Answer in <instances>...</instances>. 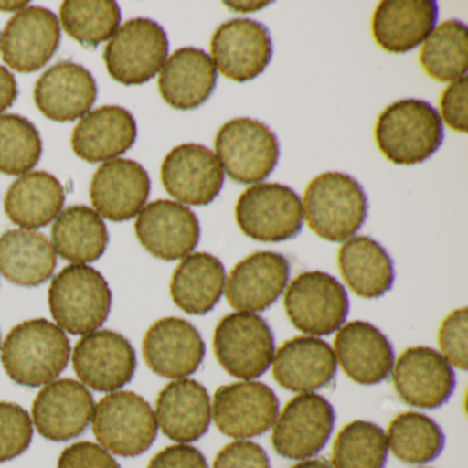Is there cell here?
<instances>
[{
	"label": "cell",
	"instance_id": "cell-1",
	"mask_svg": "<svg viewBox=\"0 0 468 468\" xmlns=\"http://www.w3.org/2000/svg\"><path fill=\"white\" fill-rule=\"evenodd\" d=\"M70 342L61 327L46 319L20 323L7 334L2 364L10 379L24 388H40L67 368Z\"/></svg>",
	"mask_w": 468,
	"mask_h": 468
},
{
	"label": "cell",
	"instance_id": "cell-2",
	"mask_svg": "<svg viewBox=\"0 0 468 468\" xmlns=\"http://www.w3.org/2000/svg\"><path fill=\"white\" fill-rule=\"evenodd\" d=\"M375 141L390 163L416 165L429 160L442 146V120L437 109L426 101H397L378 117Z\"/></svg>",
	"mask_w": 468,
	"mask_h": 468
},
{
	"label": "cell",
	"instance_id": "cell-3",
	"mask_svg": "<svg viewBox=\"0 0 468 468\" xmlns=\"http://www.w3.org/2000/svg\"><path fill=\"white\" fill-rule=\"evenodd\" d=\"M303 207V218L317 237L345 242L366 223L368 198L355 177L344 172H324L309 183Z\"/></svg>",
	"mask_w": 468,
	"mask_h": 468
},
{
	"label": "cell",
	"instance_id": "cell-4",
	"mask_svg": "<svg viewBox=\"0 0 468 468\" xmlns=\"http://www.w3.org/2000/svg\"><path fill=\"white\" fill-rule=\"evenodd\" d=\"M48 305L58 327L73 335H87L108 320L112 290L95 268L73 264L54 276Z\"/></svg>",
	"mask_w": 468,
	"mask_h": 468
},
{
	"label": "cell",
	"instance_id": "cell-5",
	"mask_svg": "<svg viewBox=\"0 0 468 468\" xmlns=\"http://www.w3.org/2000/svg\"><path fill=\"white\" fill-rule=\"evenodd\" d=\"M92 430L101 446L122 457H136L157 438L158 424L149 402L130 390L112 391L95 405Z\"/></svg>",
	"mask_w": 468,
	"mask_h": 468
},
{
	"label": "cell",
	"instance_id": "cell-6",
	"mask_svg": "<svg viewBox=\"0 0 468 468\" xmlns=\"http://www.w3.org/2000/svg\"><path fill=\"white\" fill-rule=\"evenodd\" d=\"M215 149L227 176L239 185L264 182L281 157L278 136L250 117L227 122L216 135Z\"/></svg>",
	"mask_w": 468,
	"mask_h": 468
},
{
	"label": "cell",
	"instance_id": "cell-7",
	"mask_svg": "<svg viewBox=\"0 0 468 468\" xmlns=\"http://www.w3.org/2000/svg\"><path fill=\"white\" fill-rule=\"evenodd\" d=\"M235 220L250 239L284 242L303 229V201L289 186L259 183L240 194L235 205Z\"/></svg>",
	"mask_w": 468,
	"mask_h": 468
},
{
	"label": "cell",
	"instance_id": "cell-8",
	"mask_svg": "<svg viewBox=\"0 0 468 468\" xmlns=\"http://www.w3.org/2000/svg\"><path fill=\"white\" fill-rule=\"evenodd\" d=\"M213 350L221 368L231 377L254 380L272 366L275 336L259 314L234 312L215 328Z\"/></svg>",
	"mask_w": 468,
	"mask_h": 468
},
{
	"label": "cell",
	"instance_id": "cell-9",
	"mask_svg": "<svg viewBox=\"0 0 468 468\" xmlns=\"http://www.w3.org/2000/svg\"><path fill=\"white\" fill-rule=\"evenodd\" d=\"M284 309L292 324L311 336L336 333L346 322L349 297L338 279L323 271H306L290 282Z\"/></svg>",
	"mask_w": 468,
	"mask_h": 468
},
{
	"label": "cell",
	"instance_id": "cell-10",
	"mask_svg": "<svg viewBox=\"0 0 468 468\" xmlns=\"http://www.w3.org/2000/svg\"><path fill=\"white\" fill-rule=\"evenodd\" d=\"M169 42L160 24L133 18L117 29L103 51L109 75L122 86H142L155 78L168 57Z\"/></svg>",
	"mask_w": 468,
	"mask_h": 468
},
{
	"label": "cell",
	"instance_id": "cell-11",
	"mask_svg": "<svg viewBox=\"0 0 468 468\" xmlns=\"http://www.w3.org/2000/svg\"><path fill=\"white\" fill-rule=\"evenodd\" d=\"M334 426L335 410L327 399L316 393L298 394L273 423V449L284 459H311L327 445Z\"/></svg>",
	"mask_w": 468,
	"mask_h": 468
},
{
	"label": "cell",
	"instance_id": "cell-12",
	"mask_svg": "<svg viewBox=\"0 0 468 468\" xmlns=\"http://www.w3.org/2000/svg\"><path fill=\"white\" fill-rule=\"evenodd\" d=\"M279 415L275 391L257 380L220 386L212 402V418L224 435L248 440L267 432Z\"/></svg>",
	"mask_w": 468,
	"mask_h": 468
},
{
	"label": "cell",
	"instance_id": "cell-13",
	"mask_svg": "<svg viewBox=\"0 0 468 468\" xmlns=\"http://www.w3.org/2000/svg\"><path fill=\"white\" fill-rule=\"evenodd\" d=\"M210 50L221 75L237 83L259 78L273 53L267 27L250 18H232L221 24L213 34Z\"/></svg>",
	"mask_w": 468,
	"mask_h": 468
},
{
	"label": "cell",
	"instance_id": "cell-14",
	"mask_svg": "<svg viewBox=\"0 0 468 468\" xmlns=\"http://www.w3.org/2000/svg\"><path fill=\"white\" fill-rule=\"evenodd\" d=\"M73 368L84 386L92 390H120L133 380L136 353L122 334L111 330L87 334L76 344Z\"/></svg>",
	"mask_w": 468,
	"mask_h": 468
},
{
	"label": "cell",
	"instance_id": "cell-15",
	"mask_svg": "<svg viewBox=\"0 0 468 468\" xmlns=\"http://www.w3.org/2000/svg\"><path fill=\"white\" fill-rule=\"evenodd\" d=\"M61 42L57 16L46 7L20 10L6 24L0 39V56L18 73H34L46 67Z\"/></svg>",
	"mask_w": 468,
	"mask_h": 468
},
{
	"label": "cell",
	"instance_id": "cell-16",
	"mask_svg": "<svg viewBox=\"0 0 468 468\" xmlns=\"http://www.w3.org/2000/svg\"><path fill=\"white\" fill-rule=\"evenodd\" d=\"M393 385L399 399L413 408L442 407L454 391L453 367L438 350L412 346L394 361Z\"/></svg>",
	"mask_w": 468,
	"mask_h": 468
},
{
	"label": "cell",
	"instance_id": "cell-17",
	"mask_svg": "<svg viewBox=\"0 0 468 468\" xmlns=\"http://www.w3.org/2000/svg\"><path fill=\"white\" fill-rule=\"evenodd\" d=\"M161 182L169 196L190 207L212 204L224 186V171L212 150L185 144L164 158Z\"/></svg>",
	"mask_w": 468,
	"mask_h": 468
},
{
	"label": "cell",
	"instance_id": "cell-18",
	"mask_svg": "<svg viewBox=\"0 0 468 468\" xmlns=\"http://www.w3.org/2000/svg\"><path fill=\"white\" fill-rule=\"evenodd\" d=\"M141 245L155 259L176 261L198 246L201 227L190 207L169 199L146 205L135 221Z\"/></svg>",
	"mask_w": 468,
	"mask_h": 468
},
{
	"label": "cell",
	"instance_id": "cell-19",
	"mask_svg": "<svg viewBox=\"0 0 468 468\" xmlns=\"http://www.w3.org/2000/svg\"><path fill=\"white\" fill-rule=\"evenodd\" d=\"M95 401L83 383L70 378L53 380L32 404V423L46 440L65 442L86 431Z\"/></svg>",
	"mask_w": 468,
	"mask_h": 468
},
{
	"label": "cell",
	"instance_id": "cell-20",
	"mask_svg": "<svg viewBox=\"0 0 468 468\" xmlns=\"http://www.w3.org/2000/svg\"><path fill=\"white\" fill-rule=\"evenodd\" d=\"M142 352L158 377L183 379L196 374L207 353L199 331L187 320L164 317L144 334Z\"/></svg>",
	"mask_w": 468,
	"mask_h": 468
},
{
	"label": "cell",
	"instance_id": "cell-21",
	"mask_svg": "<svg viewBox=\"0 0 468 468\" xmlns=\"http://www.w3.org/2000/svg\"><path fill=\"white\" fill-rule=\"evenodd\" d=\"M290 279V262L276 251H256L240 260L226 282V297L240 312H264L279 300Z\"/></svg>",
	"mask_w": 468,
	"mask_h": 468
},
{
	"label": "cell",
	"instance_id": "cell-22",
	"mask_svg": "<svg viewBox=\"0 0 468 468\" xmlns=\"http://www.w3.org/2000/svg\"><path fill=\"white\" fill-rule=\"evenodd\" d=\"M333 350L346 377L358 385H379L393 371V345L371 323L355 320L342 325Z\"/></svg>",
	"mask_w": 468,
	"mask_h": 468
},
{
	"label": "cell",
	"instance_id": "cell-23",
	"mask_svg": "<svg viewBox=\"0 0 468 468\" xmlns=\"http://www.w3.org/2000/svg\"><path fill=\"white\" fill-rule=\"evenodd\" d=\"M149 174L133 160L108 161L92 176L90 198L98 215L122 223L139 215L150 196Z\"/></svg>",
	"mask_w": 468,
	"mask_h": 468
},
{
	"label": "cell",
	"instance_id": "cell-24",
	"mask_svg": "<svg viewBox=\"0 0 468 468\" xmlns=\"http://www.w3.org/2000/svg\"><path fill=\"white\" fill-rule=\"evenodd\" d=\"M276 382L294 393H314L333 385L336 358L333 347L317 336H294L275 352L272 361Z\"/></svg>",
	"mask_w": 468,
	"mask_h": 468
},
{
	"label": "cell",
	"instance_id": "cell-25",
	"mask_svg": "<svg viewBox=\"0 0 468 468\" xmlns=\"http://www.w3.org/2000/svg\"><path fill=\"white\" fill-rule=\"evenodd\" d=\"M97 95V83L91 73L70 61L58 62L46 70L34 91L37 109L57 122H75L86 116Z\"/></svg>",
	"mask_w": 468,
	"mask_h": 468
},
{
	"label": "cell",
	"instance_id": "cell-26",
	"mask_svg": "<svg viewBox=\"0 0 468 468\" xmlns=\"http://www.w3.org/2000/svg\"><path fill=\"white\" fill-rule=\"evenodd\" d=\"M155 419L169 440L180 443L198 441L212 421V401L207 388L187 378L168 383L155 401Z\"/></svg>",
	"mask_w": 468,
	"mask_h": 468
},
{
	"label": "cell",
	"instance_id": "cell-27",
	"mask_svg": "<svg viewBox=\"0 0 468 468\" xmlns=\"http://www.w3.org/2000/svg\"><path fill=\"white\" fill-rule=\"evenodd\" d=\"M437 20L434 0H383L372 17V37L388 53H410L429 37Z\"/></svg>",
	"mask_w": 468,
	"mask_h": 468
},
{
	"label": "cell",
	"instance_id": "cell-28",
	"mask_svg": "<svg viewBox=\"0 0 468 468\" xmlns=\"http://www.w3.org/2000/svg\"><path fill=\"white\" fill-rule=\"evenodd\" d=\"M138 128L131 112L122 106H102L90 112L72 133L75 154L87 163H102L127 153L133 146Z\"/></svg>",
	"mask_w": 468,
	"mask_h": 468
},
{
	"label": "cell",
	"instance_id": "cell-29",
	"mask_svg": "<svg viewBox=\"0 0 468 468\" xmlns=\"http://www.w3.org/2000/svg\"><path fill=\"white\" fill-rule=\"evenodd\" d=\"M218 83L215 62L201 48L175 51L164 64L158 79L163 100L177 111H193L204 105Z\"/></svg>",
	"mask_w": 468,
	"mask_h": 468
},
{
	"label": "cell",
	"instance_id": "cell-30",
	"mask_svg": "<svg viewBox=\"0 0 468 468\" xmlns=\"http://www.w3.org/2000/svg\"><path fill=\"white\" fill-rule=\"evenodd\" d=\"M338 267L345 283L358 297L377 300L393 289V260L379 242L366 235L345 240Z\"/></svg>",
	"mask_w": 468,
	"mask_h": 468
},
{
	"label": "cell",
	"instance_id": "cell-31",
	"mask_svg": "<svg viewBox=\"0 0 468 468\" xmlns=\"http://www.w3.org/2000/svg\"><path fill=\"white\" fill-rule=\"evenodd\" d=\"M226 282V268L218 257L204 251L188 254L172 275L171 297L186 314L202 316L218 305Z\"/></svg>",
	"mask_w": 468,
	"mask_h": 468
},
{
	"label": "cell",
	"instance_id": "cell-32",
	"mask_svg": "<svg viewBox=\"0 0 468 468\" xmlns=\"http://www.w3.org/2000/svg\"><path fill=\"white\" fill-rule=\"evenodd\" d=\"M56 267V250L46 235L23 229L0 235V273L10 283L40 286L53 276Z\"/></svg>",
	"mask_w": 468,
	"mask_h": 468
},
{
	"label": "cell",
	"instance_id": "cell-33",
	"mask_svg": "<svg viewBox=\"0 0 468 468\" xmlns=\"http://www.w3.org/2000/svg\"><path fill=\"white\" fill-rule=\"evenodd\" d=\"M64 204V187L54 175L45 171L23 175L5 197L7 218L23 229L48 226L58 218Z\"/></svg>",
	"mask_w": 468,
	"mask_h": 468
},
{
	"label": "cell",
	"instance_id": "cell-34",
	"mask_svg": "<svg viewBox=\"0 0 468 468\" xmlns=\"http://www.w3.org/2000/svg\"><path fill=\"white\" fill-rule=\"evenodd\" d=\"M56 253L73 264L100 260L109 245V232L102 218L91 207L75 205L59 213L51 229Z\"/></svg>",
	"mask_w": 468,
	"mask_h": 468
},
{
	"label": "cell",
	"instance_id": "cell-35",
	"mask_svg": "<svg viewBox=\"0 0 468 468\" xmlns=\"http://www.w3.org/2000/svg\"><path fill=\"white\" fill-rule=\"evenodd\" d=\"M388 446L407 464H426L440 456L445 435L437 421L420 412H402L388 424Z\"/></svg>",
	"mask_w": 468,
	"mask_h": 468
},
{
	"label": "cell",
	"instance_id": "cell-36",
	"mask_svg": "<svg viewBox=\"0 0 468 468\" xmlns=\"http://www.w3.org/2000/svg\"><path fill=\"white\" fill-rule=\"evenodd\" d=\"M419 59L424 72L440 83L467 76V26L454 18L443 21L427 37Z\"/></svg>",
	"mask_w": 468,
	"mask_h": 468
},
{
	"label": "cell",
	"instance_id": "cell-37",
	"mask_svg": "<svg viewBox=\"0 0 468 468\" xmlns=\"http://www.w3.org/2000/svg\"><path fill=\"white\" fill-rule=\"evenodd\" d=\"M64 31L86 48L111 40L122 23V12L113 0H67L59 10Z\"/></svg>",
	"mask_w": 468,
	"mask_h": 468
},
{
	"label": "cell",
	"instance_id": "cell-38",
	"mask_svg": "<svg viewBox=\"0 0 468 468\" xmlns=\"http://www.w3.org/2000/svg\"><path fill=\"white\" fill-rule=\"evenodd\" d=\"M386 432L368 420H353L339 430L334 441L333 468H385L388 462Z\"/></svg>",
	"mask_w": 468,
	"mask_h": 468
},
{
	"label": "cell",
	"instance_id": "cell-39",
	"mask_svg": "<svg viewBox=\"0 0 468 468\" xmlns=\"http://www.w3.org/2000/svg\"><path fill=\"white\" fill-rule=\"evenodd\" d=\"M43 144L34 122L18 114L0 116V172L26 175L42 157Z\"/></svg>",
	"mask_w": 468,
	"mask_h": 468
},
{
	"label": "cell",
	"instance_id": "cell-40",
	"mask_svg": "<svg viewBox=\"0 0 468 468\" xmlns=\"http://www.w3.org/2000/svg\"><path fill=\"white\" fill-rule=\"evenodd\" d=\"M34 423L16 402L0 401V463L21 456L31 446Z\"/></svg>",
	"mask_w": 468,
	"mask_h": 468
},
{
	"label": "cell",
	"instance_id": "cell-41",
	"mask_svg": "<svg viewBox=\"0 0 468 468\" xmlns=\"http://www.w3.org/2000/svg\"><path fill=\"white\" fill-rule=\"evenodd\" d=\"M468 311L456 309L443 319L438 331L441 355L452 367L465 371L468 368Z\"/></svg>",
	"mask_w": 468,
	"mask_h": 468
},
{
	"label": "cell",
	"instance_id": "cell-42",
	"mask_svg": "<svg viewBox=\"0 0 468 468\" xmlns=\"http://www.w3.org/2000/svg\"><path fill=\"white\" fill-rule=\"evenodd\" d=\"M213 468H272L267 452L253 441L237 440L224 446Z\"/></svg>",
	"mask_w": 468,
	"mask_h": 468
},
{
	"label": "cell",
	"instance_id": "cell-43",
	"mask_svg": "<svg viewBox=\"0 0 468 468\" xmlns=\"http://www.w3.org/2000/svg\"><path fill=\"white\" fill-rule=\"evenodd\" d=\"M57 468H122L111 452L90 441H79L59 454Z\"/></svg>",
	"mask_w": 468,
	"mask_h": 468
},
{
	"label": "cell",
	"instance_id": "cell-44",
	"mask_svg": "<svg viewBox=\"0 0 468 468\" xmlns=\"http://www.w3.org/2000/svg\"><path fill=\"white\" fill-rule=\"evenodd\" d=\"M467 76L453 81L441 97V120H443L451 130L465 133L467 125Z\"/></svg>",
	"mask_w": 468,
	"mask_h": 468
},
{
	"label": "cell",
	"instance_id": "cell-45",
	"mask_svg": "<svg viewBox=\"0 0 468 468\" xmlns=\"http://www.w3.org/2000/svg\"><path fill=\"white\" fill-rule=\"evenodd\" d=\"M147 468H209L207 457L196 446L187 443L166 446L155 453Z\"/></svg>",
	"mask_w": 468,
	"mask_h": 468
},
{
	"label": "cell",
	"instance_id": "cell-46",
	"mask_svg": "<svg viewBox=\"0 0 468 468\" xmlns=\"http://www.w3.org/2000/svg\"><path fill=\"white\" fill-rule=\"evenodd\" d=\"M18 87L13 73L0 65V113L17 101Z\"/></svg>",
	"mask_w": 468,
	"mask_h": 468
},
{
	"label": "cell",
	"instance_id": "cell-47",
	"mask_svg": "<svg viewBox=\"0 0 468 468\" xmlns=\"http://www.w3.org/2000/svg\"><path fill=\"white\" fill-rule=\"evenodd\" d=\"M292 468H333V465L324 459H306L301 460Z\"/></svg>",
	"mask_w": 468,
	"mask_h": 468
},
{
	"label": "cell",
	"instance_id": "cell-48",
	"mask_svg": "<svg viewBox=\"0 0 468 468\" xmlns=\"http://www.w3.org/2000/svg\"><path fill=\"white\" fill-rule=\"evenodd\" d=\"M26 5V2H9V4L0 2V10H4V12H15V10H23Z\"/></svg>",
	"mask_w": 468,
	"mask_h": 468
},
{
	"label": "cell",
	"instance_id": "cell-49",
	"mask_svg": "<svg viewBox=\"0 0 468 468\" xmlns=\"http://www.w3.org/2000/svg\"><path fill=\"white\" fill-rule=\"evenodd\" d=\"M0 347H2V336H0Z\"/></svg>",
	"mask_w": 468,
	"mask_h": 468
}]
</instances>
